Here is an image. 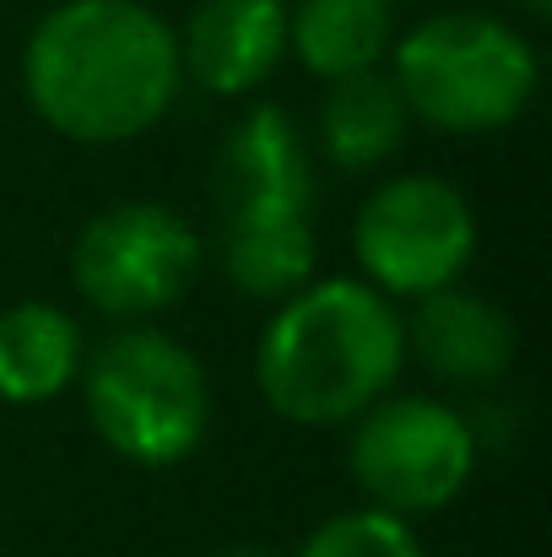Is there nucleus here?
<instances>
[{
  "label": "nucleus",
  "mask_w": 552,
  "mask_h": 557,
  "mask_svg": "<svg viewBox=\"0 0 552 557\" xmlns=\"http://www.w3.org/2000/svg\"><path fill=\"white\" fill-rule=\"evenodd\" d=\"M471 466H477V433L444 400L401 395L358 411L353 476L373 498V509H390L401 520L433 515L471 482Z\"/></svg>",
  "instance_id": "obj_7"
},
{
  "label": "nucleus",
  "mask_w": 552,
  "mask_h": 557,
  "mask_svg": "<svg viewBox=\"0 0 552 557\" xmlns=\"http://www.w3.org/2000/svg\"><path fill=\"white\" fill-rule=\"evenodd\" d=\"M401 331L406 347H417V358L450 384H493L515 363V320L455 282L422 293L412 325Z\"/></svg>",
  "instance_id": "obj_10"
},
{
  "label": "nucleus",
  "mask_w": 552,
  "mask_h": 557,
  "mask_svg": "<svg viewBox=\"0 0 552 557\" xmlns=\"http://www.w3.org/2000/svg\"><path fill=\"white\" fill-rule=\"evenodd\" d=\"M353 244L368 271V287L395 298H422L466 271L477 249V216L450 180L401 174L364 200Z\"/></svg>",
  "instance_id": "obj_8"
},
{
  "label": "nucleus",
  "mask_w": 552,
  "mask_h": 557,
  "mask_svg": "<svg viewBox=\"0 0 552 557\" xmlns=\"http://www.w3.org/2000/svg\"><path fill=\"white\" fill-rule=\"evenodd\" d=\"M298 557H422V542L390 509H353V515L326 520L298 547Z\"/></svg>",
  "instance_id": "obj_14"
},
{
  "label": "nucleus",
  "mask_w": 552,
  "mask_h": 557,
  "mask_svg": "<svg viewBox=\"0 0 552 557\" xmlns=\"http://www.w3.org/2000/svg\"><path fill=\"white\" fill-rule=\"evenodd\" d=\"M222 557H277V553H266V547H228Z\"/></svg>",
  "instance_id": "obj_15"
},
{
  "label": "nucleus",
  "mask_w": 552,
  "mask_h": 557,
  "mask_svg": "<svg viewBox=\"0 0 552 557\" xmlns=\"http://www.w3.org/2000/svg\"><path fill=\"white\" fill-rule=\"evenodd\" d=\"M82 373V325L54 304H11L0 314V400H54Z\"/></svg>",
  "instance_id": "obj_12"
},
{
  "label": "nucleus",
  "mask_w": 552,
  "mask_h": 557,
  "mask_svg": "<svg viewBox=\"0 0 552 557\" xmlns=\"http://www.w3.org/2000/svg\"><path fill=\"white\" fill-rule=\"evenodd\" d=\"M180 82V38L142 0H60L22 54L33 109L87 147L152 131Z\"/></svg>",
  "instance_id": "obj_1"
},
{
  "label": "nucleus",
  "mask_w": 552,
  "mask_h": 557,
  "mask_svg": "<svg viewBox=\"0 0 552 557\" xmlns=\"http://www.w3.org/2000/svg\"><path fill=\"white\" fill-rule=\"evenodd\" d=\"M406 331L368 282H304L260 336L255 379L271 411L304 428L353 422L401 373Z\"/></svg>",
  "instance_id": "obj_2"
},
{
  "label": "nucleus",
  "mask_w": 552,
  "mask_h": 557,
  "mask_svg": "<svg viewBox=\"0 0 552 557\" xmlns=\"http://www.w3.org/2000/svg\"><path fill=\"white\" fill-rule=\"evenodd\" d=\"M395 87L412 120L450 136L504 131L537 92V49L488 11H439L395 44Z\"/></svg>",
  "instance_id": "obj_4"
},
{
  "label": "nucleus",
  "mask_w": 552,
  "mask_h": 557,
  "mask_svg": "<svg viewBox=\"0 0 552 557\" xmlns=\"http://www.w3.org/2000/svg\"><path fill=\"white\" fill-rule=\"evenodd\" d=\"M287 49L304 71L336 82L373 71L390 54V5L384 0H298L287 11Z\"/></svg>",
  "instance_id": "obj_13"
},
{
  "label": "nucleus",
  "mask_w": 552,
  "mask_h": 557,
  "mask_svg": "<svg viewBox=\"0 0 552 557\" xmlns=\"http://www.w3.org/2000/svg\"><path fill=\"white\" fill-rule=\"evenodd\" d=\"M520 5H526L531 16H548V11H552V0H520Z\"/></svg>",
  "instance_id": "obj_16"
},
{
  "label": "nucleus",
  "mask_w": 552,
  "mask_h": 557,
  "mask_svg": "<svg viewBox=\"0 0 552 557\" xmlns=\"http://www.w3.org/2000/svg\"><path fill=\"white\" fill-rule=\"evenodd\" d=\"M180 38V71L217 92H255L287 54V0H200Z\"/></svg>",
  "instance_id": "obj_9"
},
{
  "label": "nucleus",
  "mask_w": 552,
  "mask_h": 557,
  "mask_svg": "<svg viewBox=\"0 0 552 557\" xmlns=\"http://www.w3.org/2000/svg\"><path fill=\"white\" fill-rule=\"evenodd\" d=\"M195 271L200 233L158 200H120L98 211L71 249V276L82 298L114 320H147L174 309Z\"/></svg>",
  "instance_id": "obj_6"
},
{
  "label": "nucleus",
  "mask_w": 552,
  "mask_h": 557,
  "mask_svg": "<svg viewBox=\"0 0 552 557\" xmlns=\"http://www.w3.org/2000/svg\"><path fill=\"white\" fill-rule=\"evenodd\" d=\"M406 125H412V109H406L395 76H384L373 65V71L336 76L326 87L315 136H320L326 163H336L342 174H368V169H379L384 158L401 152Z\"/></svg>",
  "instance_id": "obj_11"
},
{
  "label": "nucleus",
  "mask_w": 552,
  "mask_h": 557,
  "mask_svg": "<svg viewBox=\"0 0 552 557\" xmlns=\"http://www.w3.org/2000/svg\"><path fill=\"white\" fill-rule=\"evenodd\" d=\"M217 255L244 298H287L315 271V158L287 109L238 114L217 147Z\"/></svg>",
  "instance_id": "obj_3"
},
{
  "label": "nucleus",
  "mask_w": 552,
  "mask_h": 557,
  "mask_svg": "<svg viewBox=\"0 0 552 557\" xmlns=\"http://www.w3.org/2000/svg\"><path fill=\"white\" fill-rule=\"evenodd\" d=\"M384 5H395V0H384Z\"/></svg>",
  "instance_id": "obj_17"
},
{
  "label": "nucleus",
  "mask_w": 552,
  "mask_h": 557,
  "mask_svg": "<svg viewBox=\"0 0 552 557\" xmlns=\"http://www.w3.org/2000/svg\"><path fill=\"white\" fill-rule=\"evenodd\" d=\"M87 417L109 449L136 466L184 460L211 422V384L195 352H184L163 331H120L109 336L82 379Z\"/></svg>",
  "instance_id": "obj_5"
}]
</instances>
